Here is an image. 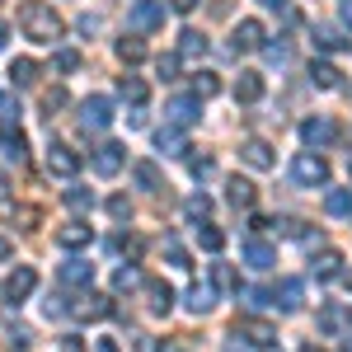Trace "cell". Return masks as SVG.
Returning a JSON list of instances; mask_svg holds the SVG:
<instances>
[{
  "instance_id": "cell-43",
  "label": "cell",
  "mask_w": 352,
  "mask_h": 352,
  "mask_svg": "<svg viewBox=\"0 0 352 352\" xmlns=\"http://www.w3.org/2000/svg\"><path fill=\"white\" fill-rule=\"evenodd\" d=\"M338 324H343V310H338V305H324V310H320V329H324V333H333Z\"/></svg>"
},
{
  "instance_id": "cell-33",
  "label": "cell",
  "mask_w": 352,
  "mask_h": 352,
  "mask_svg": "<svg viewBox=\"0 0 352 352\" xmlns=\"http://www.w3.org/2000/svg\"><path fill=\"white\" fill-rule=\"evenodd\" d=\"M141 282H146V277H141V268H132V263H127V268H118V272H113V292H136Z\"/></svg>"
},
{
  "instance_id": "cell-2",
  "label": "cell",
  "mask_w": 352,
  "mask_h": 352,
  "mask_svg": "<svg viewBox=\"0 0 352 352\" xmlns=\"http://www.w3.org/2000/svg\"><path fill=\"white\" fill-rule=\"evenodd\" d=\"M292 179H296L300 188H324V184H329V160L305 151V155H296V160H292Z\"/></svg>"
},
{
  "instance_id": "cell-58",
  "label": "cell",
  "mask_w": 352,
  "mask_h": 352,
  "mask_svg": "<svg viewBox=\"0 0 352 352\" xmlns=\"http://www.w3.org/2000/svg\"><path fill=\"white\" fill-rule=\"evenodd\" d=\"M300 352H324V348H315V343H305V348H300Z\"/></svg>"
},
{
  "instance_id": "cell-23",
  "label": "cell",
  "mask_w": 352,
  "mask_h": 352,
  "mask_svg": "<svg viewBox=\"0 0 352 352\" xmlns=\"http://www.w3.org/2000/svg\"><path fill=\"white\" fill-rule=\"evenodd\" d=\"M202 52H207V38H202L197 28H184V33H179V56H188V61H197Z\"/></svg>"
},
{
  "instance_id": "cell-51",
  "label": "cell",
  "mask_w": 352,
  "mask_h": 352,
  "mask_svg": "<svg viewBox=\"0 0 352 352\" xmlns=\"http://www.w3.org/2000/svg\"><path fill=\"white\" fill-rule=\"evenodd\" d=\"M132 352H160V343H155L151 333H136V338H132Z\"/></svg>"
},
{
  "instance_id": "cell-45",
  "label": "cell",
  "mask_w": 352,
  "mask_h": 352,
  "mask_svg": "<svg viewBox=\"0 0 352 352\" xmlns=\"http://www.w3.org/2000/svg\"><path fill=\"white\" fill-rule=\"evenodd\" d=\"M52 61H56V71H76V66H80V52H71V47H61V52H56Z\"/></svg>"
},
{
  "instance_id": "cell-52",
  "label": "cell",
  "mask_w": 352,
  "mask_h": 352,
  "mask_svg": "<svg viewBox=\"0 0 352 352\" xmlns=\"http://www.w3.org/2000/svg\"><path fill=\"white\" fill-rule=\"evenodd\" d=\"M14 217H19V221H24V226H28V230H33V226H38V212H33V207H19V212H14Z\"/></svg>"
},
{
  "instance_id": "cell-21",
  "label": "cell",
  "mask_w": 352,
  "mask_h": 352,
  "mask_svg": "<svg viewBox=\"0 0 352 352\" xmlns=\"http://www.w3.org/2000/svg\"><path fill=\"white\" fill-rule=\"evenodd\" d=\"M226 197H230V207H244V212H249V207H254V197H258V188H254V184H249V179H230V184H226Z\"/></svg>"
},
{
  "instance_id": "cell-36",
  "label": "cell",
  "mask_w": 352,
  "mask_h": 352,
  "mask_svg": "<svg viewBox=\"0 0 352 352\" xmlns=\"http://www.w3.org/2000/svg\"><path fill=\"white\" fill-rule=\"evenodd\" d=\"M118 56H122L127 66H132V61H146V43H141V38H122V43H118Z\"/></svg>"
},
{
  "instance_id": "cell-16",
  "label": "cell",
  "mask_w": 352,
  "mask_h": 352,
  "mask_svg": "<svg viewBox=\"0 0 352 352\" xmlns=\"http://www.w3.org/2000/svg\"><path fill=\"white\" fill-rule=\"evenodd\" d=\"M235 99H240V104H258V99H263V76H258V71H240Z\"/></svg>"
},
{
  "instance_id": "cell-6",
  "label": "cell",
  "mask_w": 352,
  "mask_h": 352,
  "mask_svg": "<svg viewBox=\"0 0 352 352\" xmlns=\"http://www.w3.org/2000/svg\"><path fill=\"white\" fill-rule=\"evenodd\" d=\"M333 136H338V127H333L329 118H305V122H300V141H305L310 151H324V146H333Z\"/></svg>"
},
{
  "instance_id": "cell-4",
  "label": "cell",
  "mask_w": 352,
  "mask_h": 352,
  "mask_svg": "<svg viewBox=\"0 0 352 352\" xmlns=\"http://www.w3.org/2000/svg\"><path fill=\"white\" fill-rule=\"evenodd\" d=\"M47 174H56V179H76V174H80V155H76L71 146L52 141V146H47Z\"/></svg>"
},
{
  "instance_id": "cell-39",
  "label": "cell",
  "mask_w": 352,
  "mask_h": 352,
  "mask_svg": "<svg viewBox=\"0 0 352 352\" xmlns=\"http://www.w3.org/2000/svg\"><path fill=\"white\" fill-rule=\"evenodd\" d=\"M0 127H19V99L0 94Z\"/></svg>"
},
{
  "instance_id": "cell-29",
  "label": "cell",
  "mask_w": 352,
  "mask_h": 352,
  "mask_svg": "<svg viewBox=\"0 0 352 352\" xmlns=\"http://www.w3.org/2000/svg\"><path fill=\"white\" fill-rule=\"evenodd\" d=\"M212 305H217L212 287H202V282H197V287H188V310H192V315H207Z\"/></svg>"
},
{
  "instance_id": "cell-18",
  "label": "cell",
  "mask_w": 352,
  "mask_h": 352,
  "mask_svg": "<svg viewBox=\"0 0 352 352\" xmlns=\"http://www.w3.org/2000/svg\"><path fill=\"white\" fill-rule=\"evenodd\" d=\"M0 155H5V160H14V164L28 160V141H24V132H19V127H14V132L5 127V136H0Z\"/></svg>"
},
{
  "instance_id": "cell-60",
  "label": "cell",
  "mask_w": 352,
  "mask_h": 352,
  "mask_svg": "<svg viewBox=\"0 0 352 352\" xmlns=\"http://www.w3.org/2000/svg\"><path fill=\"white\" fill-rule=\"evenodd\" d=\"M0 202H5V179H0Z\"/></svg>"
},
{
  "instance_id": "cell-62",
  "label": "cell",
  "mask_w": 352,
  "mask_h": 352,
  "mask_svg": "<svg viewBox=\"0 0 352 352\" xmlns=\"http://www.w3.org/2000/svg\"><path fill=\"white\" fill-rule=\"evenodd\" d=\"M348 324H352V305H348Z\"/></svg>"
},
{
  "instance_id": "cell-20",
  "label": "cell",
  "mask_w": 352,
  "mask_h": 352,
  "mask_svg": "<svg viewBox=\"0 0 352 352\" xmlns=\"http://www.w3.org/2000/svg\"><path fill=\"white\" fill-rule=\"evenodd\" d=\"M310 80L320 85V89H338V80H343V71H338L333 61H310Z\"/></svg>"
},
{
  "instance_id": "cell-44",
  "label": "cell",
  "mask_w": 352,
  "mask_h": 352,
  "mask_svg": "<svg viewBox=\"0 0 352 352\" xmlns=\"http://www.w3.org/2000/svg\"><path fill=\"white\" fill-rule=\"evenodd\" d=\"M155 76L160 80H174L179 76V56H155Z\"/></svg>"
},
{
  "instance_id": "cell-40",
  "label": "cell",
  "mask_w": 352,
  "mask_h": 352,
  "mask_svg": "<svg viewBox=\"0 0 352 352\" xmlns=\"http://www.w3.org/2000/svg\"><path fill=\"white\" fill-rule=\"evenodd\" d=\"M66 207H71V212H89V207H94V197H89L85 188H66Z\"/></svg>"
},
{
  "instance_id": "cell-10",
  "label": "cell",
  "mask_w": 352,
  "mask_h": 352,
  "mask_svg": "<svg viewBox=\"0 0 352 352\" xmlns=\"http://www.w3.org/2000/svg\"><path fill=\"white\" fill-rule=\"evenodd\" d=\"M94 240V226H85V221H71V226H61L56 230V244L71 254V249H85V244Z\"/></svg>"
},
{
  "instance_id": "cell-30",
  "label": "cell",
  "mask_w": 352,
  "mask_h": 352,
  "mask_svg": "<svg viewBox=\"0 0 352 352\" xmlns=\"http://www.w3.org/2000/svg\"><path fill=\"white\" fill-rule=\"evenodd\" d=\"M324 207H329V217H343V221H348L352 217V192L348 188H333L324 197Z\"/></svg>"
},
{
  "instance_id": "cell-3",
  "label": "cell",
  "mask_w": 352,
  "mask_h": 352,
  "mask_svg": "<svg viewBox=\"0 0 352 352\" xmlns=\"http://www.w3.org/2000/svg\"><path fill=\"white\" fill-rule=\"evenodd\" d=\"M122 164H127V146H118V141H104V146L94 151L89 169H94L99 179H113V174H122Z\"/></svg>"
},
{
  "instance_id": "cell-63",
  "label": "cell",
  "mask_w": 352,
  "mask_h": 352,
  "mask_svg": "<svg viewBox=\"0 0 352 352\" xmlns=\"http://www.w3.org/2000/svg\"><path fill=\"white\" fill-rule=\"evenodd\" d=\"M348 287H352V277H348Z\"/></svg>"
},
{
  "instance_id": "cell-61",
  "label": "cell",
  "mask_w": 352,
  "mask_h": 352,
  "mask_svg": "<svg viewBox=\"0 0 352 352\" xmlns=\"http://www.w3.org/2000/svg\"><path fill=\"white\" fill-rule=\"evenodd\" d=\"M343 352H352V338H348V343H343Z\"/></svg>"
},
{
  "instance_id": "cell-34",
  "label": "cell",
  "mask_w": 352,
  "mask_h": 352,
  "mask_svg": "<svg viewBox=\"0 0 352 352\" xmlns=\"http://www.w3.org/2000/svg\"><path fill=\"white\" fill-rule=\"evenodd\" d=\"M315 43H320L324 52H338V47H343L348 38H343V33H338V28H333V24H320V28H315Z\"/></svg>"
},
{
  "instance_id": "cell-38",
  "label": "cell",
  "mask_w": 352,
  "mask_h": 352,
  "mask_svg": "<svg viewBox=\"0 0 352 352\" xmlns=\"http://www.w3.org/2000/svg\"><path fill=\"white\" fill-rule=\"evenodd\" d=\"M217 89H221V80L212 76V71H202V76H192V94H197V99H212Z\"/></svg>"
},
{
  "instance_id": "cell-42",
  "label": "cell",
  "mask_w": 352,
  "mask_h": 352,
  "mask_svg": "<svg viewBox=\"0 0 352 352\" xmlns=\"http://www.w3.org/2000/svg\"><path fill=\"white\" fill-rule=\"evenodd\" d=\"M188 169L197 174V179H212V174H217V160H212V155H192Z\"/></svg>"
},
{
  "instance_id": "cell-22",
  "label": "cell",
  "mask_w": 352,
  "mask_h": 352,
  "mask_svg": "<svg viewBox=\"0 0 352 352\" xmlns=\"http://www.w3.org/2000/svg\"><path fill=\"white\" fill-rule=\"evenodd\" d=\"M155 146H160L164 155H184V151H188V141H184L179 127H160V132H155Z\"/></svg>"
},
{
  "instance_id": "cell-13",
  "label": "cell",
  "mask_w": 352,
  "mask_h": 352,
  "mask_svg": "<svg viewBox=\"0 0 352 352\" xmlns=\"http://www.w3.org/2000/svg\"><path fill=\"white\" fill-rule=\"evenodd\" d=\"M244 263H249L254 272H268L272 263H277V249L263 244V240H249V244H244Z\"/></svg>"
},
{
  "instance_id": "cell-35",
  "label": "cell",
  "mask_w": 352,
  "mask_h": 352,
  "mask_svg": "<svg viewBox=\"0 0 352 352\" xmlns=\"http://www.w3.org/2000/svg\"><path fill=\"white\" fill-rule=\"evenodd\" d=\"M212 282H217L221 292H240V277H235L230 263H212Z\"/></svg>"
},
{
  "instance_id": "cell-11",
  "label": "cell",
  "mask_w": 352,
  "mask_h": 352,
  "mask_svg": "<svg viewBox=\"0 0 352 352\" xmlns=\"http://www.w3.org/2000/svg\"><path fill=\"white\" fill-rule=\"evenodd\" d=\"M240 160L249 164V169H272V146L258 141V136H249V141L240 146Z\"/></svg>"
},
{
  "instance_id": "cell-54",
  "label": "cell",
  "mask_w": 352,
  "mask_h": 352,
  "mask_svg": "<svg viewBox=\"0 0 352 352\" xmlns=\"http://www.w3.org/2000/svg\"><path fill=\"white\" fill-rule=\"evenodd\" d=\"M169 5H174L179 14H188V10H197V0H169Z\"/></svg>"
},
{
  "instance_id": "cell-37",
  "label": "cell",
  "mask_w": 352,
  "mask_h": 352,
  "mask_svg": "<svg viewBox=\"0 0 352 352\" xmlns=\"http://www.w3.org/2000/svg\"><path fill=\"white\" fill-rule=\"evenodd\" d=\"M164 258H169V263H174V268H192L188 249H184V244L174 240V235H169V240H164Z\"/></svg>"
},
{
  "instance_id": "cell-19",
  "label": "cell",
  "mask_w": 352,
  "mask_h": 352,
  "mask_svg": "<svg viewBox=\"0 0 352 352\" xmlns=\"http://www.w3.org/2000/svg\"><path fill=\"white\" fill-rule=\"evenodd\" d=\"M338 268H343V254H338V249H320V254L310 258V272H315V277H338Z\"/></svg>"
},
{
  "instance_id": "cell-9",
  "label": "cell",
  "mask_w": 352,
  "mask_h": 352,
  "mask_svg": "<svg viewBox=\"0 0 352 352\" xmlns=\"http://www.w3.org/2000/svg\"><path fill=\"white\" fill-rule=\"evenodd\" d=\"M300 296H305V292H300L296 277H282V282H277V292H272V305H277L282 315H296V310H300Z\"/></svg>"
},
{
  "instance_id": "cell-59",
  "label": "cell",
  "mask_w": 352,
  "mask_h": 352,
  "mask_svg": "<svg viewBox=\"0 0 352 352\" xmlns=\"http://www.w3.org/2000/svg\"><path fill=\"white\" fill-rule=\"evenodd\" d=\"M5 38H10V33H5V24H0V47H5Z\"/></svg>"
},
{
  "instance_id": "cell-14",
  "label": "cell",
  "mask_w": 352,
  "mask_h": 352,
  "mask_svg": "<svg viewBox=\"0 0 352 352\" xmlns=\"http://www.w3.org/2000/svg\"><path fill=\"white\" fill-rule=\"evenodd\" d=\"M71 310H76L80 320H109V315H113V300L99 296V292H85V300H80V305H71Z\"/></svg>"
},
{
  "instance_id": "cell-28",
  "label": "cell",
  "mask_w": 352,
  "mask_h": 352,
  "mask_svg": "<svg viewBox=\"0 0 352 352\" xmlns=\"http://www.w3.org/2000/svg\"><path fill=\"white\" fill-rule=\"evenodd\" d=\"M10 80L19 85V89H24V85H33V80H38V61H28V56H14V66H10Z\"/></svg>"
},
{
  "instance_id": "cell-5",
  "label": "cell",
  "mask_w": 352,
  "mask_h": 352,
  "mask_svg": "<svg viewBox=\"0 0 352 352\" xmlns=\"http://www.w3.org/2000/svg\"><path fill=\"white\" fill-rule=\"evenodd\" d=\"M113 122V104L104 99V94H94V99H85L80 104V127L85 132H104Z\"/></svg>"
},
{
  "instance_id": "cell-55",
  "label": "cell",
  "mask_w": 352,
  "mask_h": 352,
  "mask_svg": "<svg viewBox=\"0 0 352 352\" xmlns=\"http://www.w3.org/2000/svg\"><path fill=\"white\" fill-rule=\"evenodd\" d=\"M10 254H14V244H10V240H5V235H0V263H5Z\"/></svg>"
},
{
  "instance_id": "cell-32",
  "label": "cell",
  "mask_w": 352,
  "mask_h": 352,
  "mask_svg": "<svg viewBox=\"0 0 352 352\" xmlns=\"http://www.w3.org/2000/svg\"><path fill=\"white\" fill-rule=\"evenodd\" d=\"M197 240H202V249H207V254H221V249H226V235H221L212 221H202V226H197Z\"/></svg>"
},
{
  "instance_id": "cell-12",
  "label": "cell",
  "mask_w": 352,
  "mask_h": 352,
  "mask_svg": "<svg viewBox=\"0 0 352 352\" xmlns=\"http://www.w3.org/2000/svg\"><path fill=\"white\" fill-rule=\"evenodd\" d=\"M127 24H132V28H160V24H164V5H155V0H141V5H132Z\"/></svg>"
},
{
  "instance_id": "cell-17",
  "label": "cell",
  "mask_w": 352,
  "mask_h": 352,
  "mask_svg": "<svg viewBox=\"0 0 352 352\" xmlns=\"http://www.w3.org/2000/svg\"><path fill=\"white\" fill-rule=\"evenodd\" d=\"M164 113H169V122H174V127H188V122H197L202 104H197V99H169Z\"/></svg>"
},
{
  "instance_id": "cell-50",
  "label": "cell",
  "mask_w": 352,
  "mask_h": 352,
  "mask_svg": "<svg viewBox=\"0 0 352 352\" xmlns=\"http://www.w3.org/2000/svg\"><path fill=\"white\" fill-rule=\"evenodd\" d=\"M263 52H268V61H277V66H282V61L292 56V47H287V43H263Z\"/></svg>"
},
{
  "instance_id": "cell-56",
  "label": "cell",
  "mask_w": 352,
  "mask_h": 352,
  "mask_svg": "<svg viewBox=\"0 0 352 352\" xmlns=\"http://www.w3.org/2000/svg\"><path fill=\"white\" fill-rule=\"evenodd\" d=\"M343 24L352 28V0H343Z\"/></svg>"
},
{
  "instance_id": "cell-7",
  "label": "cell",
  "mask_w": 352,
  "mask_h": 352,
  "mask_svg": "<svg viewBox=\"0 0 352 352\" xmlns=\"http://www.w3.org/2000/svg\"><path fill=\"white\" fill-rule=\"evenodd\" d=\"M33 287H38V272L28 268V263H19V268L10 272V282H5V300H10V305H19V300L33 296Z\"/></svg>"
},
{
  "instance_id": "cell-57",
  "label": "cell",
  "mask_w": 352,
  "mask_h": 352,
  "mask_svg": "<svg viewBox=\"0 0 352 352\" xmlns=\"http://www.w3.org/2000/svg\"><path fill=\"white\" fill-rule=\"evenodd\" d=\"M258 5H268V10H282V5H287V0H258Z\"/></svg>"
},
{
  "instance_id": "cell-46",
  "label": "cell",
  "mask_w": 352,
  "mask_h": 352,
  "mask_svg": "<svg viewBox=\"0 0 352 352\" xmlns=\"http://www.w3.org/2000/svg\"><path fill=\"white\" fill-rule=\"evenodd\" d=\"M109 217L113 221H127V217H132V202H127V197H109Z\"/></svg>"
},
{
  "instance_id": "cell-41",
  "label": "cell",
  "mask_w": 352,
  "mask_h": 352,
  "mask_svg": "<svg viewBox=\"0 0 352 352\" xmlns=\"http://www.w3.org/2000/svg\"><path fill=\"white\" fill-rule=\"evenodd\" d=\"M66 104H71V99H66V89H47V94H43V113H47V118H52L56 109H66Z\"/></svg>"
},
{
  "instance_id": "cell-53",
  "label": "cell",
  "mask_w": 352,
  "mask_h": 352,
  "mask_svg": "<svg viewBox=\"0 0 352 352\" xmlns=\"http://www.w3.org/2000/svg\"><path fill=\"white\" fill-rule=\"evenodd\" d=\"M94 352H122V348H118V338H94Z\"/></svg>"
},
{
  "instance_id": "cell-31",
  "label": "cell",
  "mask_w": 352,
  "mask_h": 352,
  "mask_svg": "<svg viewBox=\"0 0 352 352\" xmlns=\"http://www.w3.org/2000/svg\"><path fill=\"white\" fill-rule=\"evenodd\" d=\"M146 292H151V310H155V315H169V310H174V292H169L164 282H151Z\"/></svg>"
},
{
  "instance_id": "cell-49",
  "label": "cell",
  "mask_w": 352,
  "mask_h": 352,
  "mask_svg": "<svg viewBox=\"0 0 352 352\" xmlns=\"http://www.w3.org/2000/svg\"><path fill=\"white\" fill-rule=\"evenodd\" d=\"M5 333H10V348H19V352L28 348V329H24V324H10Z\"/></svg>"
},
{
  "instance_id": "cell-27",
  "label": "cell",
  "mask_w": 352,
  "mask_h": 352,
  "mask_svg": "<svg viewBox=\"0 0 352 352\" xmlns=\"http://www.w3.org/2000/svg\"><path fill=\"white\" fill-rule=\"evenodd\" d=\"M132 174H136V184H141L146 192H160V169H155L151 160H136V164H132Z\"/></svg>"
},
{
  "instance_id": "cell-8",
  "label": "cell",
  "mask_w": 352,
  "mask_h": 352,
  "mask_svg": "<svg viewBox=\"0 0 352 352\" xmlns=\"http://www.w3.org/2000/svg\"><path fill=\"white\" fill-rule=\"evenodd\" d=\"M263 38H268V33H263L258 19H240L235 38H230V47H235V52H254V47H263Z\"/></svg>"
},
{
  "instance_id": "cell-64",
  "label": "cell",
  "mask_w": 352,
  "mask_h": 352,
  "mask_svg": "<svg viewBox=\"0 0 352 352\" xmlns=\"http://www.w3.org/2000/svg\"><path fill=\"white\" fill-rule=\"evenodd\" d=\"M268 352H272V348H268Z\"/></svg>"
},
{
  "instance_id": "cell-15",
  "label": "cell",
  "mask_w": 352,
  "mask_h": 352,
  "mask_svg": "<svg viewBox=\"0 0 352 352\" xmlns=\"http://www.w3.org/2000/svg\"><path fill=\"white\" fill-rule=\"evenodd\" d=\"M61 282L89 292V282H94V263H85V258H66V263H61Z\"/></svg>"
},
{
  "instance_id": "cell-48",
  "label": "cell",
  "mask_w": 352,
  "mask_h": 352,
  "mask_svg": "<svg viewBox=\"0 0 352 352\" xmlns=\"http://www.w3.org/2000/svg\"><path fill=\"white\" fill-rule=\"evenodd\" d=\"M113 249H122L127 258H136V254H141V240H136V235H118V240H113Z\"/></svg>"
},
{
  "instance_id": "cell-47",
  "label": "cell",
  "mask_w": 352,
  "mask_h": 352,
  "mask_svg": "<svg viewBox=\"0 0 352 352\" xmlns=\"http://www.w3.org/2000/svg\"><path fill=\"white\" fill-rule=\"evenodd\" d=\"M244 300H249L254 310H263V305H272V292H263V287H249V292H244Z\"/></svg>"
},
{
  "instance_id": "cell-24",
  "label": "cell",
  "mask_w": 352,
  "mask_h": 352,
  "mask_svg": "<svg viewBox=\"0 0 352 352\" xmlns=\"http://www.w3.org/2000/svg\"><path fill=\"white\" fill-rule=\"evenodd\" d=\"M118 94H122V99H127L132 109H141L151 89H146V80H136V76H122V80H118Z\"/></svg>"
},
{
  "instance_id": "cell-25",
  "label": "cell",
  "mask_w": 352,
  "mask_h": 352,
  "mask_svg": "<svg viewBox=\"0 0 352 352\" xmlns=\"http://www.w3.org/2000/svg\"><path fill=\"white\" fill-rule=\"evenodd\" d=\"M184 217H188L192 226H202V221L212 217V197H207V192H192L188 202H184Z\"/></svg>"
},
{
  "instance_id": "cell-26",
  "label": "cell",
  "mask_w": 352,
  "mask_h": 352,
  "mask_svg": "<svg viewBox=\"0 0 352 352\" xmlns=\"http://www.w3.org/2000/svg\"><path fill=\"white\" fill-rule=\"evenodd\" d=\"M240 333L249 338V343H258V348H272V338H277V329L263 324V320H249V324H244Z\"/></svg>"
},
{
  "instance_id": "cell-1",
  "label": "cell",
  "mask_w": 352,
  "mask_h": 352,
  "mask_svg": "<svg viewBox=\"0 0 352 352\" xmlns=\"http://www.w3.org/2000/svg\"><path fill=\"white\" fill-rule=\"evenodd\" d=\"M19 28H24L28 43L52 47L56 38H61V14H56L52 5H43V0H24V5H19Z\"/></svg>"
}]
</instances>
